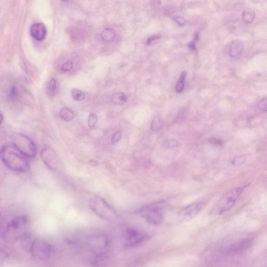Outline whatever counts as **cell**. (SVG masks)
I'll return each mask as SVG.
<instances>
[{
	"instance_id": "obj_32",
	"label": "cell",
	"mask_w": 267,
	"mask_h": 267,
	"mask_svg": "<svg viewBox=\"0 0 267 267\" xmlns=\"http://www.w3.org/2000/svg\"><path fill=\"white\" fill-rule=\"evenodd\" d=\"M189 47H190V49L191 50H196V46H195V42H191L189 44Z\"/></svg>"
},
{
	"instance_id": "obj_14",
	"label": "cell",
	"mask_w": 267,
	"mask_h": 267,
	"mask_svg": "<svg viewBox=\"0 0 267 267\" xmlns=\"http://www.w3.org/2000/svg\"><path fill=\"white\" fill-rule=\"evenodd\" d=\"M243 47V44L241 40H234L229 47L228 50L229 56L233 59L238 58L241 54Z\"/></svg>"
},
{
	"instance_id": "obj_6",
	"label": "cell",
	"mask_w": 267,
	"mask_h": 267,
	"mask_svg": "<svg viewBox=\"0 0 267 267\" xmlns=\"http://www.w3.org/2000/svg\"><path fill=\"white\" fill-rule=\"evenodd\" d=\"M14 147L24 156L28 158H35L37 154V147L31 139L22 134H16L13 136Z\"/></svg>"
},
{
	"instance_id": "obj_20",
	"label": "cell",
	"mask_w": 267,
	"mask_h": 267,
	"mask_svg": "<svg viewBox=\"0 0 267 267\" xmlns=\"http://www.w3.org/2000/svg\"><path fill=\"white\" fill-rule=\"evenodd\" d=\"M163 125V121L159 116H157L152 120L151 128L153 131L157 132L161 128Z\"/></svg>"
},
{
	"instance_id": "obj_9",
	"label": "cell",
	"mask_w": 267,
	"mask_h": 267,
	"mask_svg": "<svg viewBox=\"0 0 267 267\" xmlns=\"http://www.w3.org/2000/svg\"><path fill=\"white\" fill-rule=\"evenodd\" d=\"M252 242L250 238L236 239L225 246L223 251L225 254L230 255H237L248 250Z\"/></svg>"
},
{
	"instance_id": "obj_23",
	"label": "cell",
	"mask_w": 267,
	"mask_h": 267,
	"mask_svg": "<svg viewBox=\"0 0 267 267\" xmlns=\"http://www.w3.org/2000/svg\"><path fill=\"white\" fill-rule=\"evenodd\" d=\"M98 121V118L96 114L92 113L89 116L88 119V124L90 128H94L96 125Z\"/></svg>"
},
{
	"instance_id": "obj_12",
	"label": "cell",
	"mask_w": 267,
	"mask_h": 267,
	"mask_svg": "<svg viewBox=\"0 0 267 267\" xmlns=\"http://www.w3.org/2000/svg\"><path fill=\"white\" fill-rule=\"evenodd\" d=\"M41 157L50 169L56 170L59 166L58 156L54 150L50 147L44 148L40 153Z\"/></svg>"
},
{
	"instance_id": "obj_5",
	"label": "cell",
	"mask_w": 267,
	"mask_h": 267,
	"mask_svg": "<svg viewBox=\"0 0 267 267\" xmlns=\"http://www.w3.org/2000/svg\"><path fill=\"white\" fill-rule=\"evenodd\" d=\"M89 206L95 214L108 221H115L118 216L115 210L103 199L95 196L89 202Z\"/></svg>"
},
{
	"instance_id": "obj_27",
	"label": "cell",
	"mask_w": 267,
	"mask_h": 267,
	"mask_svg": "<svg viewBox=\"0 0 267 267\" xmlns=\"http://www.w3.org/2000/svg\"><path fill=\"white\" fill-rule=\"evenodd\" d=\"M122 138V133L120 131H117L114 133L111 138V143L114 145L117 143Z\"/></svg>"
},
{
	"instance_id": "obj_30",
	"label": "cell",
	"mask_w": 267,
	"mask_h": 267,
	"mask_svg": "<svg viewBox=\"0 0 267 267\" xmlns=\"http://www.w3.org/2000/svg\"><path fill=\"white\" fill-rule=\"evenodd\" d=\"M174 21L179 26H183L186 24V20L181 16H176L174 18Z\"/></svg>"
},
{
	"instance_id": "obj_19",
	"label": "cell",
	"mask_w": 267,
	"mask_h": 267,
	"mask_svg": "<svg viewBox=\"0 0 267 267\" xmlns=\"http://www.w3.org/2000/svg\"><path fill=\"white\" fill-rule=\"evenodd\" d=\"M255 18V13L251 10H246L243 12L242 19L246 24H251L254 21Z\"/></svg>"
},
{
	"instance_id": "obj_1",
	"label": "cell",
	"mask_w": 267,
	"mask_h": 267,
	"mask_svg": "<svg viewBox=\"0 0 267 267\" xmlns=\"http://www.w3.org/2000/svg\"><path fill=\"white\" fill-rule=\"evenodd\" d=\"M0 158L7 168L16 172L24 173L30 169L28 159L15 147L3 146L0 150Z\"/></svg>"
},
{
	"instance_id": "obj_3",
	"label": "cell",
	"mask_w": 267,
	"mask_h": 267,
	"mask_svg": "<svg viewBox=\"0 0 267 267\" xmlns=\"http://www.w3.org/2000/svg\"><path fill=\"white\" fill-rule=\"evenodd\" d=\"M245 187H241L232 189L226 193L212 208L211 213L220 215L234 207L238 198L243 192Z\"/></svg>"
},
{
	"instance_id": "obj_31",
	"label": "cell",
	"mask_w": 267,
	"mask_h": 267,
	"mask_svg": "<svg viewBox=\"0 0 267 267\" xmlns=\"http://www.w3.org/2000/svg\"><path fill=\"white\" fill-rule=\"evenodd\" d=\"M160 36L159 35H154L152 37H149L147 40L146 44L150 45L154 41L158 40L160 38Z\"/></svg>"
},
{
	"instance_id": "obj_22",
	"label": "cell",
	"mask_w": 267,
	"mask_h": 267,
	"mask_svg": "<svg viewBox=\"0 0 267 267\" xmlns=\"http://www.w3.org/2000/svg\"><path fill=\"white\" fill-rule=\"evenodd\" d=\"M57 84L56 79H51L47 85V91L50 94H54L56 93L57 91Z\"/></svg>"
},
{
	"instance_id": "obj_26",
	"label": "cell",
	"mask_w": 267,
	"mask_h": 267,
	"mask_svg": "<svg viewBox=\"0 0 267 267\" xmlns=\"http://www.w3.org/2000/svg\"><path fill=\"white\" fill-rule=\"evenodd\" d=\"M246 160V157L244 156H238L233 160L232 164L235 166H239L243 164Z\"/></svg>"
},
{
	"instance_id": "obj_29",
	"label": "cell",
	"mask_w": 267,
	"mask_h": 267,
	"mask_svg": "<svg viewBox=\"0 0 267 267\" xmlns=\"http://www.w3.org/2000/svg\"><path fill=\"white\" fill-rule=\"evenodd\" d=\"M73 63L71 62H67L62 66V70L65 72H69L73 69Z\"/></svg>"
},
{
	"instance_id": "obj_11",
	"label": "cell",
	"mask_w": 267,
	"mask_h": 267,
	"mask_svg": "<svg viewBox=\"0 0 267 267\" xmlns=\"http://www.w3.org/2000/svg\"><path fill=\"white\" fill-rule=\"evenodd\" d=\"M88 245L97 255L103 254V251L109 245V239L104 235L95 234L88 238Z\"/></svg>"
},
{
	"instance_id": "obj_25",
	"label": "cell",
	"mask_w": 267,
	"mask_h": 267,
	"mask_svg": "<svg viewBox=\"0 0 267 267\" xmlns=\"http://www.w3.org/2000/svg\"><path fill=\"white\" fill-rule=\"evenodd\" d=\"M179 145V142L174 139H168L164 142V146L169 148L177 147Z\"/></svg>"
},
{
	"instance_id": "obj_28",
	"label": "cell",
	"mask_w": 267,
	"mask_h": 267,
	"mask_svg": "<svg viewBox=\"0 0 267 267\" xmlns=\"http://www.w3.org/2000/svg\"><path fill=\"white\" fill-rule=\"evenodd\" d=\"M258 108L260 110H261L263 112H266L267 111V98H265L264 99L261 100L259 102V103L258 104Z\"/></svg>"
},
{
	"instance_id": "obj_8",
	"label": "cell",
	"mask_w": 267,
	"mask_h": 267,
	"mask_svg": "<svg viewBox=\"0 0 267 267\" xmlns=\"http://www.w3.org/2000/svg\"><path fill=\"white\" fill-rule=\"evenodd\" d=\"M51 246L44 241L35 239L30 246V252L35 258L41 260L49 258L51 254Z\"/></svg>"
},
{
	"instance_id": "obj_13",
	"label": "cell",
	"mask_w": 267,
	"mask_h": 267,
	"mask_svg": "<svg viewBox=\"0 0 267 267\" xmlns=\"http://www.w3.org/2000/svg\"><path fill=\"white\" fill-rule=\"evenodd\" d=\"M30 32L33 38L38 41H42L46 38L47 31L44 24L37 23L31 25Z\"/></svg>"
},
{
	"instance_id": "obj_17",
	"label": "cell",
	"mask_w": 267,
	"mask_h": 267,
	"mask_svg": "<svg viewBox=\"0 0 267 267\" xmlns=\"http://www.w3.org/2000/svg\"><path fill=\"white\" fill-rule=\"evenodd\" d=\"M127 101L126 95L123 93H116L112 98V101L115 105H122L126 104Z\"/></svg>"
},
{
	"instance_id": "obj_2",
	"label": "cell",
	"mask_w": 267,
	"mask_h": 267,
	"mask_svg": "<svg viewBox=\"0 0 267 267\" xmlns=\"http://www.w3.org/2000/svg\"><path fill=\"white\" fill-rule=\"evenodd\" d=\"M166 206L167 204L164 201L154 203L143 208L140 214L148 223L159 225L163 221Z\"/></svg>"
},
{
	"instance_id": "obj_33",
	"label": "cell",
	"mask_w": 267,
	"mask_h": 267,
	"mask_svg": "<svg viewBox=\"0 0 267 267\" xmlns=\"http://www.w3.org/2000/svg\"><path fill=\"white\" fill-rule=\"evenodd\" d=\"M89 163L90 164V165L93 167L97 166L99 164V163L95 160H90V161H89Z\"/></svg>"
},
{
	"instance_id": "obj_18",
	"label": "cell",
	"mask_w": 267,
	"mask_h": 267,
	"mask_svg": "<svg viewBox=\"0 0 267 267\" xmlns=\"http://www.w3.org/2000/svg\"><path fill=\"white\" fill-rule=\"evenodd\" d=\"M60 117L66 122L72 121L74 118V113L70 109L64 108L60 112Z\"/></svg>"
},
{
	"instance_id": "obj_21",
	"label": "cell",
	"mask_w": 267,
	"mask_h": 267,
	"mask_svg": "<svg viewBox=\"0 0 267 267\" xmlns=\"http://www.w3.org/2000/svg\"><path fill=\"white\" fill-rule=\"evenodd\" d=\"M72 95L73 99L78 101H83L85 98V94L77 89H74L72 90Z\"/></svg>"
},
{
	"instance_id": "obj_34",
	"label": "cell",
	"mask_w": 267,
	"mask_h": 267,
	"mask_svg": "<svg viewBox=\"0 0 267 267\" xmlns=\"http://www.w3.org/2000/svg\"><path fill=\"white\" fill-rule=\"evenodd\" d=\"M3 114L0 112V126L2 124V123L3 121Z\"/></svg>"
},
{
	"instance_id": "obj_16",
	"label": "cell",
	"mask_w": 267,
	"mask_h": 267,
	"mask_svg": "<svg viewBox=\"0 0 267 267\" xmlns=\"http://www.w3.org/2000/svg\"><path fill=\"white\" fill-rule=\"evenodd\" d=\"M115 36L114 31L112 29H106L101 33V38L106 42H110L112 41Z\"/></svg>"
},
{
	"instance_id": "obj_7",
	"label": "cell",
	"mask_w": 267,
	"mask_h": 267,
	"mask_svg": "<svg viewBox=\"0 0 267 267\" xmlns=\"http://www.w3.org/2000/svg\"><path fill=\"white\" fill-rule=\"evenodd\" d=\"M125 243L128 248H134L147 242L149 235L144 232L134 228H128L125 233Z\"/></svg>"
},
{
	"instance_id": "obj_24",
	"label": "cell",
	"mask_w": 267,
	"mask_h": 267,
	"mask_svg": "<svg viewBox=\"0 0 267 267\" xmlns=\"http://www.w3.org/2000/svg\"><path fill=\"white\" fill-rule=\"evenodd\" d=\"M19 93L16 86H12L9 94V97L11 100H15L18 97Z\"/></svg>"
},
{
	"instance_id": "obj_35",
	"label": "cell",
	"mask_w": 267,
	"mask_h": 267,
	"mask_svg": "<svg viewBox=\"0 0 267 267\" xmlns=\"http://www.w3.org/2000/svg\"><path fill=\"white\" fill-rule=\"evenodd\" d=\"M1 222H0V232H1Z\"/></svg>"
},
{
	"instance_id": "obj_15",
	"label": "cell",
	"mask_w": 267,
	"mask_h": 267,
	"mask_svg": "<svg viewBox=\"0 0 267 267\" xmlns=\"http://www.w3.org/2000/svg\"><path fill=\"white\" fill-rule=\"evenodd\" d=\"M187 75V71H183L180 78L178 79L175 86V91L177 93H181L184 89L185 83H186V79Z\"/></svg>"
},
{
	"instance_id": "obj_4",
	"label": "cell",
	"mask_w": 267,
	"mask_h": 267,
	"mask_svg": "<svg viewBox=\"0 0 267 267\" xmlns=\"http://www.w3.org/2000/svg\"><path fill=\"white\" fill-rule=\"evenodd\" d=\"M28 223L29 218L26 216H20L12 219L4 231L3 236L5 240L13 242L21 237Z\"/></svg>"
},
{
	"instance_id": "obj_10",
	"label": "cell",
	"mask_w": 267,
	"mask_h": 267,
	"mask_svg": "<svg viewBox=\"0 0 267 267\" xmlns=\"http://www.w3.org/2000/svg\"><path fill=\"white\" fill-rule=\"evenodd\" d=\"M207 203L206 202L201 201L188 205L180 212L179 215L180 220L184 222L191 220L206 207Z\"/></svg>"
}]
</instances>
